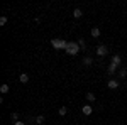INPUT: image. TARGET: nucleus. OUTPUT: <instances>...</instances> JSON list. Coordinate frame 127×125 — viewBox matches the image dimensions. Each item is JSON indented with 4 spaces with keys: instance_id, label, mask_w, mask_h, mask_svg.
Segmentation results:
<instances>
[{
    "instance_id": "f257e3e1",
    "label": "nucleus",
    "mask_w": 127,
    "mask_h": 125,
    "mask_svg": "<svg viewBox=\"0 0 127 125\" xmlns=\"http://www.w3.org/2000/svg\"><path fill=\"white\" fill-rule=\"evenodd\" d=\"M64 51H66V54H69V56H76L80 51H81V48H80L78 42L71 41V42H68V48L64 49Z\"/></svg>"
},
{
    "instance_id": "f03ea898",
    "label": "nucleus",
    "mask_w": 127,
    "mask_h": 125,
    "mask_svg": "<svg viewBox=\"0 0 127 125\" xmlns=\"http://www.w3.org/2000/svg\"><path fill=\"white\" fill-rule=\"evenodd\" d=\"M51 46L54 49H66L68 48V42L63 41V39H53V41H51Z\"/></svg>"
},
{
    "instance_id": "7ed1b4c3",
    "label": "nucleus",
    "mask_w": 127,
    "mask_h": 125,
    "mask_svg": "<svg viewBox=\"0 0 127 125\" xmlns=\"http://www.w3.org/2000/svg\"><path fill=\"white\" fill-rule=\"evenodd\" d=\"M107 52H108V49H107V46H103V44H100V46L97 48V54L98 56H105Z\"/></svg>"
},
{
    "instance_id": "20e7f679",
    "label": "nucleus",
    "mask_w": 127,
    "mask_h": 125,
    "mask_svg": "<svg viewBox=\"0 0 127 125\" xmlns=\"http://www.w3.org/2000/svg\"><path fill=\"white\" fill-rule=\"evenodd\" d=\"M108 88H110V90H115V88H119V79H114V78H112V79H108Z\"/></svg>"
},
{
    "instance_id": "39448f33",
    "label": "nucleus",
    "mask_w": 127,
    "mask_h": 125,
    "mask_svg": "<svg viewBox=\"0 0 127 125\" xmlns=\"http://www.w3.org/2000/svg\"><path fill=\"white\" fill-rule=\"evenodd\" d=\"M81 112H83V115H92L93 108H92L90 105H85V106H81Z\"/></svg>"
},
{
    "instance_id": "423d86ee",
    "label": "nucleus",
    "mask_w": 127,
    "mask_h": 125,
    "mask_svg": "<svg viewBox=\"0 0 127 125\" xmlns=\"http://www.w3.org/2000/svg\"><path fill=\"white\" fill-rule=\"evenodd\" d=\"M117 64H114V63H110V66H108V69H107V73L108 75H114V73H115V71H117Z\"/></svg>"
},
{
    "instance_id": "0eeeda50",
    "label": "nucleus",
    "mask_w": 127,
    "mask_h": 125,
    "mask_svg": "<svg viewBox=\"0 0 127 125\" xmlns=\"http://www.w3.org/2000/svg\"><path fill=\"white\" fill-rule=\"evenodd\" d=\"M19 81H20V83H24V85H26V83H29V75L22 73V75L19 76Z\"/></svg>"
},
{
    "instance_id": "6e6552de",
    "label": "nucleus",
    "mask_w": 127,
    "mask_h": 125,
    "mask_svg": "<svg viewBox=\"0 0 127 125\" xmlns=\"http://www.w3.org/2000/svg\"><path fill=\"white\" fill-rule=\"evenodd\" d=\"M112 63H114V64H120V63H122V58H120V56H119V54H114V56H112Z\"/></svg>"
},
{
    "instance_id": "1a4fd4ad",
    "label": "nucleus",
    "mask_w": 127,
    "mask_h": 125,
    "mask_svg": "<svg viewBox=\"0 0 127 125\" xmlns=\"http://www.w3.org/2000/svg\"><path fill=\"white\" fill-rule=\"evenodd\" d=\"M9 91H10L9 85H2V86H0V93H2V95H5V93H9Z\"/></svg>"
},
{
    "instance_id": "9d476101",
    "label": "nucleus",
    "mask_w": 127,
    "mask_h": 125,
    "mask_svg": "<svg viewBox=\"0 0 127 125\" xmlns=\"http://www.w3.org/2000/svg\"><path fill=\"white\" fill-rule=\"evenodd\" d=\"M81 15H83V12H81L80 9H75V10H73V17H75V19H80Z\"/></svg>"
},
{
    "instance_id": "9b49d317",
    "label": "nucleus",
    "mask_w": 127,
    "mask_h": 125,
    "mask_svg": "<svg viewBox=\"0 0 127 125\" xmlns=\"http://www.w3.org/2000/svg\"><path fill=\"white\" fill-rule=\"evenodd\" d=\"M100 36V29L98 27H92V37H98Z\"/></svg>"
},
{
    "instance_id": "f8f14e48",
    "label": "nucleus",
    "mask_w": 127,
    "mask_h": 125,
    "mask_svg": "<svg viewBox=\"0 0 127 125\" xmlns=\"http://www.w3.org/2000/svg\"><path fill=\"white\" fill-rule=\"evenodd\" d=\"M92 63H93V59L90 58V56H85V58H83V64H87V66H90Z\"/></svg>"
},
{
    "instance_id": "ddd939ff",
    "label": "nucleus",
    "mask_w": 127,
    "mask_h": 125,
    "mask_svg": "<svg viewBox=\"0 0 127 125\" xmlns=\"http://www.w3.org/2000/svg\"><path fill=\"white\" fill-rule=\"evenodd\" d=\"M58 113H59V115H61V117H64V115H66V113H68V108H66V106H61V108H59V110H58Z\"/></svg>"
},
{
    "instance_id": "4468645a",
    "label": "nucleus",
    "mask_w": 127,
    "mask_h": 125,
    "mask_svg": "<svg viewBox=\"0 0 127 125\" xmlns=\"http://www.w3.org/2000/svg\"><path fill=\"white\" fill-rule=\"evenodd\" d=\"M127 76V69L126 68H120V71H119V78H126Z\"/></svg>"
},
{
    "instance_id": "2eb2a0df",
    "label": "nucleus",
    "mask_w": 127,
    "mask_h": 125,
    "mask_svg": "<svg viewBox=\"0 0 127 125\" xmlns=\"http://www.w3.org/2000/svg\"><path fill=\"white\" fill-rule=\"evenodd\" d=\"M87 100L93 103V101H95V95H93V93H87Z\"/></svg>"
},
{
    "instance_id": "dca6fc26",
    "label": "nucleus",
    "mask_w": 127,
    "mask_h": 125,
    "mask_svg": "<svg viewBox=\"0 0 127 125\" xmlns=\"http://www.w3.org/2000/svg\"><path fill=\"white\" fill-rule=\"evenodd\" d=\"M78 44H80V48H81V51H85V49H87V44H85V41H83V39H80Z\"/></svg>"
},
{
    "instance_id": "f3484780",
    "label": "nucleus",
    "mask_w": 127,
    "mask_h": 125,
    "mask_svg": "<svg viewBox=\"0 0 127 125\" xmlns=\"http://www.w3.org/2000/svg\"><path fill=\"white\" fill-rule=\"evenodd\" d=\"M36 122H37V125H42V124H44V117L39 115L37 118H36Z\"/></svg>"
},
{
    "instance_id": "a211bd4d",
    "label": "nucleus",
    "mask_w": 127,
    "mask_h": 125,
    "mask_svg": "<svg viewBox=\"0 0 127 125\" xmlns=\"http://www.w3.org/2000/svg\"><path fill=\"white\" fill-rule=\"evenodd\" d=\"M7 24V17L3 15V17H0V25H5Z\"/></svg>"
},
{
    "instance_id": "6ab92c4d",
    "label": "nucleus",
    "mask_w": 127,
    "mask_h": 125,
    "mask_svg": "<svg viewBox=\"0 0 127 125\" xmlns=\"http://www.w3.org/2000/svg\"><path fill=\"white\" fill-rule=\"evenodd\" d=\"M12 120H15V122H19V113H15V112H14V113H12Z\"/></svg>"
},
{
    "instance_id": "aec40b11",
    "label": "nucleus",
    "mask_w": 127,
    "mask_h": 125,
    "mask_svg": "<svg viewBox=\"0 0 127 125\" xmlns=\"http://www.w3.org/2000/svg\"><path fill=\"white\" fill-rule=\"evenodd\" d=\"M14 125H26V122H15Z\"/></svg>"
}]
</instances>
